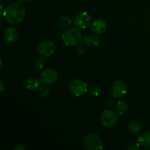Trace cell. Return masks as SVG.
Returning <instances> with one entry per match:
<instances>
[{
	"instance_id": "cell-1",
	"label": "cell",
	"mask_w": 150,
	"mask_h": 150,
	"mask_svg": "<svg viewBox=\"0 0 150 150\" xmlns=\"http://www.w3.org/2000/svg\"><path fill=\"white\" fill-rule=\"evenodd\" d=\"M2 15L8 23L17 24L24 20L26 10L24 7L19 2H13L4 10Z\"/></svg>"
},
{
	"instance_id": "cell-2",
	"label": "cell",
	"mask_w": 150,
	"mask_h": 150,
	"mask_svg": "<svg viewBox=\"0 0 150 150\" xmlns=\"http://www.w3.org/2000/svg\"><path fill=\"white\" fill-rule=\"evenodd\" d=\"M83 35L76 28H70L62 35L63 42L67 46H78L81 42Z\"/></svg>"
},
{
	"instance_id": "cell-3",
	"label": "cell",
	"mask_w": 150,
	"mask_h": 150,
	"mask_svg": "<svg viewBox=\"0 0 150 150\" xmlns=\"http://www.w3.org/2000/svg\"><path fill=\"white\" fill-rule=\"evenodd\" d=\"M83 145L88 150H100L103 148V143L100 136L94 133H90L85 136Z\"/></svg>"
},
{
	"instance_id": "cell-4",
	"label": "cell",
	"mask_w": 150,
	"mask_h": 150,
	"mask_svg": "<svg viewBox=\"0 0 150 150\" xmlns=\"http://www.w3.org/2000/svg\"><path fill=\"white\" fill-rule=\"evenodd\" d=\"M117 120H118L117 113L112 109L105 110L102 113L100 118V124L106 128L114 127L117 124Z\"/></svg>"
},
{
	"instance_id": "cell-5",
	"label": "cell",
	"mask_w": 150,
	"mask_h": 150,
	"mask_svg": "<svg viewBox=\"0 0 150 150\" xmlns=\"http://www.w3.org/2000/svg\"><path fill=\"white\" fill-rule=\"evenodd\" d=\"M70 91L74 96H83L87 92L88 85L81 79H74L70 83Z\"/></svg>"
},
{
	"instance_id": "cell-6",
	"label": "cell",
	"mask_w": 150,
	"mask_h": 150,
	"mask_svg": "<svg viewBox=\"0 0 150 150\" xmlns=\"http://www.w3.org/2000/svg\"><path fill=\"white\" fill-rule=\"evenodd\" d=\"M55 48V43L52 40H45L38 45L37 51L42 57H48L54 54Z\"/></svg>"
},
{
	"instance_id": "cell-7",
	"label": "cell",
	"mask_w": 150,
	"mask_h": 150,
	"mask_svg": "<svg viewBox=\"0 0 150 150\" xmlns=\"http://www.w3.org/2000/svg\"><path fill=\"white\" fill-rule=\"evenodd\" d=\"M58 79V73L54 69L47 68L42 71L40 76L41 83L45 86H50Z\"/></svg>"
},
{
	"instance_id": "cell-8",
	"label": "cell",
	"mask_w": 150,
	"mask_h": 150,
	"mask_svg": "<svg viewBox=\"0 0 150 150\" xmlns=\"http://www.w3.org/2000/svg\"><path fill=\"white\" fill-rule=\"evenodd\" d=\"M127 85L121 80H117L114 81L111 86V95L115 98H120L125 96L127 93Z\"/></svg>"
},
{
	"instance_id": "cell-9",
	"label": "cell",
	"mask_w": 150,
	"mask_h": 150,
	"mask_svg": "<svg viewBox=\"0 0 150 150\" xmlns=\"http://www.w3.org/2000/svg\"><path fill=\"white\" fill-rule=\"evenodd\" d=\"M92 17L86 12H82L76 16L75 25L80 29H86L90 26Z\"/></svg>"
},
{
	"instance_id": "cell-10",
	"label": "cell",
	"mask_w": 150,
	"mask_h": 150,
	"mask_svg": "<svg viewBox=\"0 0 150 150\" xmlns=\"http://www.w3.org/2000/svg\"><path fill=\"white\" fill-rule=\"evenodd\" d=\"M18 32L15 27L9 26L4 30V40L9 43H13L16 42L18 39Z\"/></svg>"
},
{
	"instance_id": "cell-11",
	"label": "cell",
	"mask_w": 150,
	"mask_h": 150,
	"mask_svg": "<svg viewBox=\"0 0 150 150\" xmlns=\"http://www.w3.org/2000/svg\"><path fill=\"white\" fill-rule=\"evenodd\" d=\"M107 24L104 20L101 18L96 19L92 24V31L97 35H102L105 32Z\"/></svg>"
},
{
	"instance_id": "cell-12",
	"label": "cell",
	"mask_w": 150,
	"mask_h": 150,
	"mask_svg": "<svg viewBox=\"0 0 150 150\" xmlns=\"http://www.w3.org/2000/svg\"><path fill=\"white\" fill-rule=\"evenodd\" d=\"M25 86H26V88L28 90H38L40 87V81L37 78H28L26 81V83H25Z\"/></svg>"
},
{
	"instance_id": "cell-13",
	"label": "cell",
	"mask_w": 150,
	"mask_h": 150,
	"mask_svg": "<svg viewBox=\"0 0 150 150\" xmlns=\"http://www.w3.org/2000/svg\"><path fill=\"white\" fill-rule=\"evenodd\" d=\"M138 143L142 147L150 148V131L142 133L138 139Z\"/></svg>"
},
{
	"instance_id": "cell-14",
	"label": "cell",
	"mask_w": 150,
	"mask_h": 150,
	"mask_svg": "<svg viewBox=\"0 0 150 150\" xmlns=\"http://www.w3.org/2000/svg\"><path fill=\"white\" fill-rule=\"evenodd\" d=\"M100 43V39L95 35H89L84 39V45L89 48H95Z\"/></svg>"
},
{
	"instance_id": "cell-15",
	"label": "cell",
	"mask_w": 150,
	"mask_h": 150,
	"mask_svg": "<svg viewBox=\"0 0 150 150\" xmlns=\"http://www.w3.org/2000/svg\"><path fill=\"white\" fill-rule=\"evenodd\" d=\"M129 132L132 134H139L142 130V125L136 121H131L127 126Z\"/></svg>"
},
{
	"instance_id": "cell-16",
	"label": "cell",
	"mask_w": 150,
	"mask_h": 150,
	"mask_svg": "<svg viewBox=\"0 0 150 150\" xmlns=\"http://www.w3.org/2000/svg\"><path fill=\"white\" fill-rule=\"evenodd\" d=\"M128 104H127L125 101H118L115 105L116 111L120 114H125V113H126L127 111V110H128Z\"/></svg>"
},
{
	"instance_id": "cell-17",
	"label": "cell",
	"mask_w": 150,
	"mask_h": 150,
	"mask_svg": "<svg viewBox=\"0 0 150 150\" xmlns=\"http://www.w3.org/2000/svg\"><path fill=\"white\" fill-rule=\"evenodd\" d=\"M71 19L67 16H62L59 21V24L62 29H67L71 24Z\"/></svg>"
},
{
	"instance_id": "cell-18",
	"label": "cell",
	"mask_w": 150,
	"mask_h": 150,
	"mask_svg": "<svg viewBox=\"0 0 150 150\" xmlns=\"http://www.w3.org/2000/svg\"><path fill=\"white\" fill-rule=\"evenodd\" d=\"M89 92L92 97L98 98V96H100L101 95L102 90H101V88L100 86H97V85H94V86H92L89 88Z\"/></svg>"
},
{
	"instance_id": "cell-19",
	"label": "cell",
	"mask_w": 150,
	"mask_h": 150,
	"mask_svg": "<svg viewBox=\"0 0 150 150\" xmlns=\"http://www.w3.org/2000/svg\"><path fill=\"white\" fill-rule=\"evenodd\" d=\"M45 66V61L43 59L39 58L35 62V67L38 70H42Z\"/></svg>"
},
{
	"instance_id": "cell-20",
	"label": "cell",
	"mask_w": 150,
	"mask_h": 150,
	"mask_svg": "<svg viewBox=\"0 0 150 150\" xmlns=\"http://www.w3.org/2000/svg\"><path fill=\"white\" fill-rule=\"evenodd\" d=\"M49 94V89L46 87V86H43V87H41L40 89L39 95L40 96V98H45V97H47Z\"/></svg>"
},
{
	"instance_id": "cell-21",
	"label": "cell",
	"mask_w": 150,
	"mask_h": 150,
	"mask_svg": "<svg viewBox=\"0 0 150 150\" xmlns=\"http://www.w3.org/2000/svg\"><path fill=\"white\" fill-rule=\"evenodd\" d=\"M140 147H141L140 144H139V143H136V144H130L128 146H127V149H130V150H137Z\"/></svg>"
},
{
	"instance_id": "cell-22",
	"label": "cell",
	"mask_w": 150,
	"mask_h": 150,
	"mask_svg": "<svg viewBox=\"0 0 150 150\" xmlns=\"http://www.w3.org/2000/svg\"><path fill=\"white\" fill-rule=\"evenodd\" d=\"M25 149H26V146H25L23 144H17L14 148V150H25Z\"/></svg>"
},
{
	"instance_id": "cell-23",
	"label": "cell",
	"mask_w": 150,
	"mask_h": 150,
	"mask_svg": "<svg viewBox=\"0 0 150 150\" xmlns=\"http://www.w3.org/2000/svg\"><path fill=\"white\" fill-rule=\"evenodd\" d=\"M85 49L83 46L81 45H78L77 47V52L79 54H83L84 53Z\"/></svg>"
},
{
	"instance_id": "cell-24",
	"label": "cell",
	"mask_w": 150,
	"mask_h": 150,
	"mask_svg": "<svg viewBox=\"0 0 150 150\" xmlns=\"http://www.w3.org/2000/svg\"><path fill=\"white\" fill-rule=\"evenodd\" d=\"M16 1L19 3H27V2H29V1H31L32 0H16Z\"/></svg>"
},
{
	"instance_id": "cell-25",
	"label": "cell",
	"mask_w": 150,
	"mask_h": 150,
	"mask_svg": "<svg viewBox=\"0 0 150 150\" xmlns=\"http://www.w3.org/2000/svg\"><path fill=\"white\" fill-rule=\"evenodd\" d=\"M0 83H1V92H2L3 91H4V82H3L2 79H1Z\"/></svg>"
}]
</instances>
